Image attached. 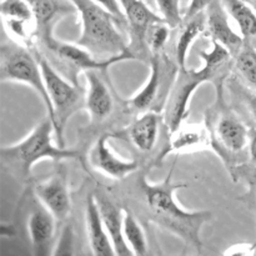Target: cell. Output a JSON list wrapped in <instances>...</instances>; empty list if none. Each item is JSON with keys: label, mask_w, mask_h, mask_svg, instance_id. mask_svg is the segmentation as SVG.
I'll use <instances>...</instances> for the list:
<instances>
[{"label": "cell", "mask_w": 256, "mask_h": 256, "mask_svg": "<svg viewBox=\"0 0 256 256\" xmlns=\"http://www.w3.org/2000/svg\"><path fill=\"white\" fill-rule=\"evenodd\" d=\"M112 138H115L114 132L100 135L92 144L88 159L94 170L112 180H122L139 170V162L118 156L109 144Z\"/></svg>", "instance_id": "9c48e42d"}, {"label": "cell", "mask_w": 256, "mask_h": 256, "mask_svg": "<svg viewBox=\"0 0 256 256\" xmlns=\"http://www.w3.org/2000/svg\"><path fill=\"white\" fill-rule=\"evenodd\" d=\"M248 152L249 158L254 164H256V128L249 129V142H248Z\"/></svg>", "instance_id": "4dcf8cb0"}, {"label": "cell", "mask_w": 256, "mask_h": 256, "mask_svg": "<svg viewBox=\"0 0 256 256\" xmlns=\"http://www.w3.org/2000/svg\"><path fill=\"white\" fill-rule=\"evenodd\" d=\"M56 222L54 215L38 200L26 220L28 235L35 256L52 255Z\"/></svg>", "instance_id": "4fadbf2b"}, {"label": "cell", "mask_w": 256, "mask_h": 256, "mask_svg": "<svg viewBox=\"0 0 256 256\" xmlns=\"http://www.w3.org/2000/svg\"><path fill=\"white\" fill-rule=\"evenodd\" d=\"M244 39L256 36V12L244 0H222Z\"/></svg>", "instance_id": "603a6c76"}, {"label": "cell", "mask_w": 256, "mask_h": 256, "mask_svg": "<svg viewBox=\"0 0 256 256\" xmlns=\"http://www.w3.org/2000/svg\"><path fill=\"white\" fill-rule=\"evenodd\" d=\"M124 219H122V234L129 249L132 255H146L148 254V240L144 229L139 220L136 219L132 210L122 209Z\"/></svg>", "instance_id": "cb8c5ba5"}, {"label": "cell", "mask_w": 256, "mask_h": 256, "mask_svg": "<svg viewBox=\"0 0 256 256\" xmlns=\"http://www.w3.org/2000/svg\"><path fill=\"white\" fill-rule=\"evenodd\" d=\"M76 9L82 32L76 44L95 56L110 58L130 49L118 29L120 22L106 8L95 0H70Z\"/></svg>", "instance_id": "277c9868"}, {"label": "cell", "mask_w": 256, "mask_h": 256, "mask_svg": "<svg viewBox=\"0 0 256 256\" xmlns=\"http://www.w3.org/2000/svg\"><path fill=\"white\" fill-rule=\"evenodd\" d=\"M144 2H146L150 8H152V9H154V8H156V0H144Z\"/></svg>", "instance_id": "d6a6232c"}, {"label": "cell", "mask_w": 256, "mask_h": 256, "mask_svg": "<svg viewBox=\"0 0 256 256\" xmlns=\"http://www.w3.org/2000/svg\"><path fill=\"white\" fill-rule=\"evenodd\" d=\"M212 42L210 52H200L204 65L202 69H178L174 82L170 85L164 105V125L168 132L172 134L184 124L189 116V105L192 95L200 85L205 82L222 84L225 76V68L229 62L232 52L218 42Z\"/></svg>", "instance_id": "7a4b0ae2"}, {"label": "cell", "mask_w": 256, "mask_h": 256, "mask_svg": "<svg viewBox=\"0 0 256 256\" xmlns=\"http://www.w3.org/2000/svg\"><path fill=\"white\" fill-rule=\"evenodd\" d=\"M206 15V34L212 42H218L224 45L232 56L240 52L245 44L244 36H240L230 25V15L222 5V0H214L205 9Z\"/></svg>", "instance_id": "5bb4252c"}, {"label": "cell", "mask_w": 256, "mask_h": 256, "mask_svg": "<svg viewBox=\"0 0 256 256\" xmlns=\"http://www.w3.org/2000/svg\"><path fill=\"white\" fill-rule=\"evenodd\" d=\"M212 148V139L210 128L205 124H188L175 130L170 134V142L159 156V160L166 159L172 152L184 154V152H198Z\"/></svg>", "instance_id": "2e32d148"}, {"label": "cell", "mask_w": 256, "mask_h": 256, "mask_svg": "<svg viewBox=\"0 0 256 256\" xmlns=\"http://www.w3.org/2000/svg\"><path fill=\"white\" fill-rule=\"evenodd\" d=\"M179 32L175 42V60L179 69L186 68L188 56L192 44L202 35L206 34V15L205 12L195 14L190 18H184L179 25Z\"/></svg>", "instance_id": "7402d4cb"}, {"label": "cell", "mask_w": 256, "mask_h": 256, "mask_svg": "<svg viewBox=\"0 0 256 256\" xmlns=\"http://www.w3.org/2000/svg\"><path fill=\"white\" fill-rule=\"evenodd\" d=\"M160 116L158 112L148 110L142 112L129 126L122 130L128 140L142 152H150L159 138Z\"/></svg>", "instance_id": "ffe728a7"}, {"label": "cell", "mask_w": 256, "mask_h": 256, "mask_svg": "<svg viewBox=\"0 0 256 256\" xmlns=\"http://www.w3.org/2000/svg\"><path fill=\"white\" fill-rule=\"evenodd\" d=\"M102 72L98 70L84 72L86 79L84 109L89 114V126H98L106 122L114 110V98L102 78Z\"/></svg>", "instance_id": "7c38bea8"}, {"label": "cell", "mask_w": 256, "mask_h": 256, "mask_svg": "<svg viewBox=\"0 0 256 256\" xmlns=\"http://www.w3.org/2000/svg\"><path fill=\"white\" fill-rule=\"evenodd\" d=\"M95 2H99V4L102 5L104 8H106V9L109 10L110 12H112V14H114L122 22H126L119 0H95Z\"/></svg>", "instance_id": "f1b7e54d"}, {"label": "cell", "mask_w": 256, "mask_h": 256, "mask_svg": "<svg viewBox=\"0 0 256 256\" xmlns=\"http://www.w3.org/2000/svg\"><path fill=\"white\" fill-rule=\"evenodd\" d=\"M180 2H182V4H189V2H190V0H180Z\"/></svg>", "instance_id": "836d02e7"}, {"label": "cell", "mask_w": 256, "mask_h": 256, "mask_svg": "<svg viewBox=\"0 0 256 256\" xmlns=\"http://www.w3.org/2000/svg\"><path fill=\"white\" fill-rule=\"evenodd\" d=\"M55 114V138L65 146L64 130L74 112L85 108V89L62 75L44 55H36Z\"/></svg>", "instance_id": "8992f818"}, {"label": "cell", "mask_w": 256, "mask_h": 256, "mask_svg": "<svg viewBox=\"0 0 256 256\" xmlns=\"http://www.w3.org/2000/svg\"><path fill=\"white\" fill-rule=\"evenodd\" d=\"M235 68L252 92H256V50L252 45L244 44L235 55Z\"/></svg>", "instance_id": "d4e9b609"}, {"label": "cell", "mask_w": 256, "mask_h": 256, "mask_svg": "<svg viewBox=\"0 0 256 256\" xmlns=\"http://www.w3.org/2000/svg\"><path fill=\"white\" fill-rule=\"evenodd\" d=\"M162 82V52H152L150 72L142 89L126 100V105L136 112H144L150 110L160 94Z\"/></svg>", "instance_id": "44dd1931"}, {"label": "cell", "mask_w": 256, "mask_h": 256, "mask_svg": "<svg viewBox=\"0 0 256 256\" xmlns=\"http://www.w3.org/2000/svg\"><path fill=\"white\" fill-rule=\"evenodd\" d=\"M40 42L54 56L55 62L62 65L60 66L62 69L59 72L76 84H79V82H78L79 72H85L88 70H98V72H106L110 66L118 64V62L139 59L130 49L125 50L122 54L102 59V58L95 56L85 48L78 45L76 42L70 44V42L56 39L54 34H50L40 39Z\"/></svg>", "instance_id": "52a82bcc"}, {"label": "cell", "mask_w": 256, "mask_h": 256, "mask_svg": "<svg viewBox=\"0 0 256 256\" xmlns=\"http://www.w3.org/2000/svg\"><path fill=\"white\" fill-rule=\"evenodd\" d=\"M32 192L36 200L54 215L58 222H65L70 216L72 199L66 172L62 168L56 170L52 176L35 182Z\"/></svg>", "instance_id": "30bf717a"}, {"label": "cell", "mask_w": 256, "mask_h": 256, "mask_svg": "<svg viewBox=\"0 0 256 256\" xmlns=\"http://www.w3.org/2000/svg\"><path fill=\"white\" fill-rule=\"evenodd\" d=\"M0 82H19L32 88L42 98L46 108L48 118L52 120L55 129L54 108L48 94L39 60L25 45L12 40L0 46Z\"/></svg>", "instance_id": "5b68a950"}, {"label": "cell", "mask_w": 256, "mask_h": 256, "mask_svg": "<svg viewBox=\"0 0 256 256\" xmlns=\"http://www.w3.org/2000/svg\"><path fill=\"white\" fill-rule=\"evenodd\" d=\"M214 0H190L188 4L186 10H185L184 18H190L195 14L205 12L208 6H209Z\"/></svg>", "instance_id": "83f0119b"}, {"label": "cell", "mask_w": 256, "mask_h": 256, "mask_svg": "<svg viewBox=\"0 0 256 256\" xmlns=\"http://www.w3.org/2000/svg\"><path fill=\"white\" fill-rule=\"evenodd\" d=\"M172 28L165 20L154 22L149 26L145 36V42L152 52H162L169 40Z\"/></svg>", "instance_id": "484cf974"}, {"label": "cell", "mask_w": 256, "mask_h": 256, "mask_svg": "<svg viewBox=\"0 0 256 256\" xmlns=\"http://www.w3.org/2000/svg\"><path fill=\"white\" fill-rule=\"evenodd\" d=\"M119 2L130 28V35H132L130 44L132 45L130 46V50L134 52V49H142L146 44L145 36L150 25L162 22L164 19L162 15L156 14L154 9L150 8L144 0H119Z\"/></svg>", "instance_id": "9a60e30c"}, {"label": "cell", "mask_w": 256, "mask_h": 256, "mask_svg": "<svg viewBox=\"0 0 256 256\" xmlns=\"http://www.w3.org/2000/svg\"><path fill=\"white\" fill-rule=\"evenodd\" d=\"M246 108L252 115V120L256 122V92H252V94L248 95L246 99Z\"/></svg>", "instance_id": "1f68e13d"}, {"label": "cell", "mask_w": 256, "mask_h": 256, "mask_svg": "<svg viewBox=\"0 0 256 256\" xmlns=\"http://www.w3.org/2000/svg\"><path fill=\"white\" fill-rule=\"evenodd\" d=\"M36 22V38L42 39L52 34L54 26L62 18L76 12L70 0H28Z\"/></svg>", "instance_id": "d6986e66"}, {"label": "cell", "mask_w": 256, "mask_h": 256, "mask_svg": "<svg viewBox=\"0 0 256 256\" xmlns=\"http://www.w3.org/2000/svg\"><path fill=\"white\" fill-rule=\"evenodd\" d=\"M85 230L88 244L92 255L112 256L115 255L114 246L108 235L102 222L95 194H89L85 200Z\"/></svg>", "instance_id": "e0dca14e"}, {"label": "cell", "mask_w": 256, "mask_h": 256, "mask_svg": "<svg viewBox=\"0 0 256 256\" xmlns=\"http://www.w3.org/2000/svg\"><path fill=\"white\" fill-rule=\"evenodd\" d=\"M0 14L4 30L12 42L26 46L36 36V22L28 0H2Z\"/></svg>", "instance_id": "8fae6325"}, {"label": "cell", "mask_w": 256, "mask_h": 256, "mask_svg": "<svg viewBox=\"0 0 256 256\" xmlns=\"http://www.w3.org/2000/svg\"><path fill=\"white\" fill-rule=\"evenodd\" d=\"M254 248L252 244H235L228 248L224 255H252L254 254Z\"/></svg>", "instance_id": "f546056e"}, {"label": "cell", "mask_w": 256, "mask_h": 256, "mask_svg": "<svg viewBox=\"0 0 256 256\" xmlns=\"http://www.w3.org/2000/svg\"><path fill=\"white\" fill-rule=\"evenodd\" d=\"M54 126L49 118H45L34 129L12 145H4L0 149V162L12 176L25 182L29 179L35 164L42 160L62 162L68 159H79L80 152L75 149L55 145Z\"/></svg>", "instance_id": "3957f363"}, {"label": "cell", "mask_w": 256, "mask_h": 256, "mask_svg": "<svg viewBox=\"0 0 256 256\" xmlns=\"http://www.w3.org/2000/svg\"><path fill=\"white\" fill-rule=\"evenodd\" d=\"M212 149L224 159L228 154H239L248 148L249 129L232 110L220 112L210 126Z\"/></svg>", "instance_id": "ba28073f"}, {"label": "cell", "mask_w": 256, "mask_h": 256, "mask_svg": "<svg viewBox=\"0 0 256 256\" xmlns=\"http://www.w3.org/2000/svg\"><path fill=\"white\" fill-rule=\"evenodd\" d=\"M180 4H182L180 0H156L158 12L172 29L179 26L184 19Z\"/></svg>", "instance_id": "4316f807"}, {"label": "cell", "mask_w": 256, "mask_h": 256, "mask_svg": "<svg viewBox=\"0 0 256 256\" xmlns=\"http://www.w3.org/2000/svg\"><path fill=\"white\" fill-rule=\"evenodd\" d=\"M94 194L95 198H96L98 205H99V210L100 214H102L104 226L106 229L110 240H112V246H114L115 255H132V250L129 249V246L125 242L124 234H122V219H124L122 209H120L102 192H96Z\"/></svg>", "instance_id": "ac0fdd59"}, {"label": "cell", "mask_w": 256, "mask_h": 256, "mask_svg": "<svg viewBox=\"0 0 256 256\" xmlns=\"http://www.w3.org/2000/svg\"><path fill=\"white\" fill-rule=\"evenodd\" d=\"M172 172L174 166L162 182H149L146 175L142 174L138 179V186L152 222L182 239L185 246L194 248L200 252L202 229L212 220V214L209 210H186L178 202L175 192L188 185L175 182Z\"/></svg>", "instance_id": "6da1fadb"}]
</instances>
